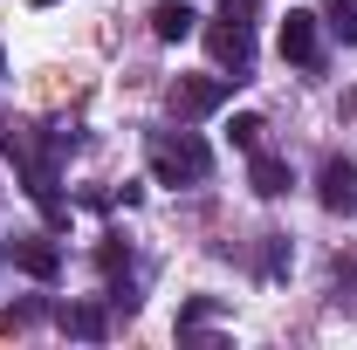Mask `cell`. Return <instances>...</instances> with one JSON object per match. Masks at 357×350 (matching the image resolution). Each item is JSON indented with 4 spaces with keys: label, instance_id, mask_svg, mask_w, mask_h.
I'll list each match as a JSON object with an SVG mask.
<instances>
[{
    "label": "cell",
    "instance_id": "5",
    "mask_svg": "<svg viewBox=\"0 0 357 350\" xmlns=\"http://www.w3.org/2000/svg\"><path fill=\"white\" fill-rule=\"evenodd\" d=\"M323 206H330V213H351L357 206V165L351 158H330V165H323Z\"/></svg>",
    "mask_w": 357,
    "mask_h": 350
},
{
    "label": "cell",
    "instance_id": "1",
    "mask_svg": "<svg viewBox=\"0 0 357 350\" xmlns=\"http://www.w3.org/2000/svg\"><path fill=\"white\" fill-rule=\"evenodd\" d=\"M151 172L165 178V185H199V178L213 172V151L192 131H158L151 137Z\"/></svg>",
    "mask_w": 357,
    "mask_h": 350
},
{
    "label": "cell",
    "instance_id": "7",
    "mask_svg": "<svg viewBox=\"0 0 357 350\" xmlns=\"http://www.w3.org/2000/svg\"><path fill=\"white\" fill-rule=\"evenodd\" d=\"M282 55L289 62H316V14H289L282 21Z\"/></svg>",
    "mask_w": 357,
    "mask_h": 350
},
{
    "label": "cell",
    "instance_id": "6",
    "mask_svg": "<svg viewBox=\"0 0 357 350\" xmlns=\"http://www.w3.org/2000/svg\"><path fill=\"white\" fill-rule=\"evenodd\" d=\"M192 21H199V14H192L185 0H158V7H151V35H158V42H185Z\"/></svg>",
    "mask_w": 357,
    "mask_h": 350
},
{
    "label": "cell",
    "instance_id": "11",
    "mask_svg": "<svg viewBox=\"0 0 357 350\" xmlns=\"http://www.w3.org/2000/svg\"><path fill=\"white\" fill-rule=\"evenodd\" d=\"M234 144L255 151V144H261V117H234Z\"/></svg>",
    "mask_w": 357,
    "mask_h": 350
},
{
    "label": "cell",
    "instance_id": "8",
    "mask_svg": "<svg viewBox=\"0 0 357 350\" xmlns=\"http://www.w3.org/2000/svg\"><path fill=\"white\" fill-rule=\"evenodd\" d=\"M248 178H255V192H261V199H282V192H289V165H282V158H268V151H255Z\"/></svg>",
    "mask_w": 357,
    "mask_h": 350
},
{
    "label": "cell",
    "instance_id": "14",
    "mask_svg": "<svg viewBox=\"0 0 357 350\" xmlns=\"http://www.w3.org/2000/svg\"><path fill=\"white\" fill-rule=\"evenodd\" d=\"M28 7H55V0H28Z\"/></svg>",
    "mask_w": 357,
    "mask_h": 350
},
{
    "label": "cell",
    "instance_id": "10",
    "mask_svg": "<svg viewBox=\"0 0 357 350\" xmlns=\"http://www.w3.org/2000/svg\"><path fill=\"white\" fill-rule=\"evenodd\" d=\"M62 330L83 337V344H96V337H103V309H62Z\"/></svg>",
    "mask_w": 357,
    "mask_h": 350
},
{
    "label": "cell",
    "instance_id": "9",
    "mask_svg": "<svg viewBox=\"0 0 357 350\" xmlns=\"http://www.w3.org/2000/svg\"><path fill=\"white\" fill-rule=\"evenodd\" d=\"M323 21H330V35L344 48L357 42V0H323Z\"/></svg>",
    "mask_w": 357,
    "mask_h": 350
},
{
    "label": "cell",
    "instance_id": "4",
    "mask_svg": "<svg viewBox=\"0 0 357 350\" xmlns=\"http://www.w3.org/2000/svg\"><path fill=\"white\" fill-rule=\"evenodd\" d=\"M206 42L220 62H234V76L248 83V62H255V42H248V21H220V28H206Z\"/></svg>",
    "mask_w": 357,
    "mask_h": 350
},
{
    "label": "cell",
    "instance_id": "2",
    "mask_svg": "<svg viewBox=\"0 0 357 350\" xmlns=\"http://www.w3.org/2000/svg\"><path fill=\"white\" fill-rule=\"evenodd\" d=\"M241 76H178L172 83V110L178 117H206V110H220L227 96H234Z\"/></svg>",
    "mask_w": 357,
    "mask_h": 350
},
{
    "label": "cell",
    "instance_id": "12",
    "mask_svg": "<svg viewBox=\"0 0 357 350\" xmlns=\"http://www.w3.org/2000/svg\"><path fill=\"white\" fill-rule=\"evenodd\" d=\"M35 316H42V303H14V309H7V330H28Z\"/></svg>",
    "mask_w": 357,
    "mask_h": 350
},
{
    "label": "cell",
    "instance_id": "3",
    "mask_svg": "<svg viewBox=\"0 0 357 350\" xmlns=\"http://www.w3.org/2000/svg\"><path fill=\"white\" fill-rule=\"evenodd\" d=\"M7 254H14V268H21V275H35V282H55V275H62V248H55L48 234H21Z\"/></svg>",
    "mask_w": 357,
    "mask_h": 350
},
{
    "label": "cell",
    "instance_id": "13",
    "mask_svg": "<svg viewBox=\"0 0 357 350\" xmlns=\"http://www.w3.org/2000/svg\"><path fill=\"white\" fill-rule=\"evenodd\" d=\"M248 7H255V0H220V14H227V21H248Z\"/></svg>",
    "mask_w": 357,
    "mask_h": 350
}]
</instances>
